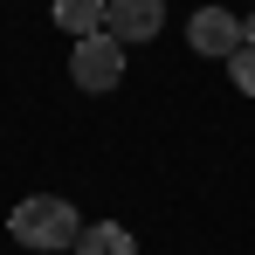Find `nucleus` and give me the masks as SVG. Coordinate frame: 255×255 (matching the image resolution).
Instances as JSON below:
<instances>
[{
	"label": "nucleus",
	"instance_id": "obj_1",
	"mask_svg": "<svg viewBox=\"0 0 255 255\" xmlns=\"http://www.w3.org/2000/svg\"><path fill=\"white\" fill-rule=\"evenodd\" d=\"M14 242L21 249H76L83 242V221H76V207L69 200H55V193H28L21 207H14Z\"/></svg>",
	"mask_w": 255,
	"mask_h": 255
},
{
	"label": "nucleus",
	"instance_id": "obj_2",
	"mask_svg": "<svg viewBox=\"0 0 255 255\" xmlns=\"http://www.w3.org/2000/svg\"><path fill=\"white\" fill-rule=\"evenodd\" d=\"M69 76H76V90H118V76H125V42L118 35H83L76 42V55H69Z\"/></svg>",
	"mask_w": 255,
	"mask_h": 255
},
{
	"label": "nucleus",
	"instance_id": "obj_3",
	"mask_svg": "<svg viewBox=\"0 0 255 255\" xmlns=\"http://www.w3.org/2000/svg\"><path fill=\"white\" fill-rule=\"evenodd\" d=\"M166 28V0H104V35H118V42H152Z\"/></svg>",
	"mask_w": 255,
	"mask_h": 255
},
{
	"label": "nucleus",
	"instance_id": "obj_4",
	"mask_svg": "<svg viewBox=\"0 0 255 255\" xmlns=\"http://www.w3.org/2000/svg\"><path fill=\"white\" fill-rule=\"evenodd\" d=\"M186 42H193V55H221V62H228V55L242 48V21H235L228 7H200V14L186 21Z\"/></svg>",
	"mask_w": 255,
	"mask_h": 255
},
{
	"label": "nucleus",
	"instance_id": "obj_5",
	"mask_svg": "<svg viewBox=\"0 0 255 255\" xmlns=\"http://www.w3.org/2000/svg\"><path fill=\"white\" fill-rule=\"evenodd\" d=\"M76 255H138V242H131V228H118V221H90Z\"/></svg>",
	"mask_w": 255,
	"mask_h": 255
},
{
	"label": "nucleus",
	"instance_id": "obj_6",
	"mask_svg": "<svg viewBox=\"0 0 255 255\" xmlns=\"http://www.w3.org/2000/svg\"><path fill=\"white\" fill-rule=\"evenodd\" d=\"M55 28H69L76 42L104 28V0H55Z\"/></svg>",
	"mask_w": 255,
	"mask_h": 255
},
{
	"label": "nucleus",
	"instance_id": "obj_7",
	"mask_svg": "<svg viewBox=\"0 0 255 255\" xmlns=\"http://www.w3.org/2000/svg\"><path fill=\"white\" fill-rule=\"evenodd\" d=\"M228 69H235V83H242V90L255 97V48H249V42H242L235 55H228Z\"/></svg>",
	"mask_w": 255,
	"mask_h": 255
},
{
	"label": "nucleus",
	"instance_id": "obj_8",
	"mask_svg": "<svg viewBox=\"0 0 255 255\" xmlns=\"http://www.w3.org/2000/svg\"><path fill=\"white\" fill-rule=\"evenodd\" d=\"M242 42H249V48H255V14H249V21H242Z\"/></svg>",
	"mask_w": 255,
	"mask_h": 255
}]
</instances>
